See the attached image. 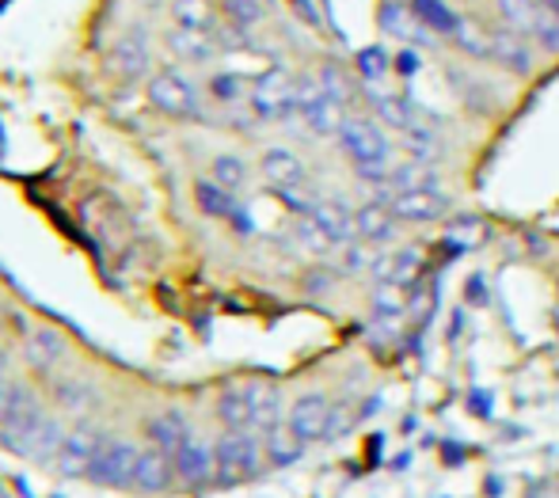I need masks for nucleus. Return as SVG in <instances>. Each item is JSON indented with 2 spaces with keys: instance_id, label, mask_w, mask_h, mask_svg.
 I'll return each instance as SVG.
<instances>
[{
  "instance_id": "nucleus-1",
  "label": "nucleus",
  "mask_w": 559,
  "mask_h": 498,
  "mask_svg": "<svg viewBox=\"0 0 559 498\" xmlns=\"http://www.w3.org/2000/svg\"><path fill=\"white\" fill-rule=\"evenodd\" d=\"M214 453H217V484L222 487L248 484V479H255L266 469L263 434L255 430H225L214 441Z\"/></svg>"
},
{
  "instance_id": "nucleus-2",
  "label": "nucleus",
  "mask_w": 559,
  "mask_h": 498,
  "mask_svg": "<svg viewBox=\"0 0 559 498\" xmlns=\"http://www.w3.org/2000/svg\"><path fill=\"white\" fill-rule=\"evenodd\" d=\"M335 141H338V149H343L346 161L354 164V171L384 168V164H392V141L377 118L346 115V122H343V130H338Z\"/></svg>"
},
{
  "instance_id": "nucleus-3",
  "label": "nucleus",
  "mask_w": 559,
  "mask_h": 498,
  "mask_svg": "<svg viewBox=\"0 0 559 498\" xmlns=\"http://www.w3.org/2000/svg\"><path fill=\"white\" fill-rule=\"evenodd\" d=\"M107 438H111V434H107L104 426L92 423V418H81L76 426H69L53 469H58L66 479H88V469L96 464V456H99V449L107 446Z\"/></svg>"
},
{
  "instance_id": "nucleus-4",
  "label": "nucleus",
  "mask_w": 559,
  "mask_h": 498,
  "mask_svg": "<svg viewBox=\"0 0 559 498\" xmlns=\"http://www.w3.org/2000/svg\"><path fill=\"white\" fill-rule=\"evenodd\" d=\"M294 84L297 76L286 73V69H266V73L255 76V84L248 88V107L259 122H282V118L297 115L294 103Z\"/></svg>"
},
{
  "instance_id": "nucleus-5",
  "label": "nucleus",
  "mask_w": 559,
  "mask_h": 498,
  "mask_svg": "<svg viewBox=\"0 0 559 498\" xmlns=\"http://www.w3.org/2000/svg\"><path fill=\"white\" fill-rule=\"evenodd\" d=\"M138 456H141V446H133V441H126V438H107L96 464L88 469V484L107 487V491H133Z\"/></svg>"
},
{
  "instance_id": "nucleus-6",
  "label": "nucleus",
  "mask_w": 559,
  "mask_h": 498,
  "mask_svg": "<svg viewBox=\"0 0 559 498\" xmlns=\"http://www.w3.org/2000/svg\"><path fill=\"white\" fill-rule=\"evenodd\" d=\"M148 103L168 118H199V88L176 69H160L148 76Z\"/></svg>"
},
{
  "instance_id": "nucleus-7",
  "label": "nucleus",
  "mask_w": 559,
  "mask_h": 498,
  "mask_svg": "<svg viewBox=\"0 0 559 498\" xmlns=\"http://www.w3.org/2000/svg\"><path fill=\"white\" fill-rule=\"evenodd\" d=\"M332 415L335 403L324 392H301L286 411V426L305 441V446H317V441L332 438Z\"/></svg>"
},
{
  "instance_id": "nucleus-8",
  "label": "nucleus",
  "mask_w": 559,
  "mask_h": 498,
  "mask_svg": "<svg viewBox=\"0 0 559 498\" xmlns=\"http://www.w3.org/2000/svg\"><path fill=\"white\" fill-rule=\"evenodd\" d=\"M491 35V66H499L502 73L510 76H533L537 73V46L530 43L525 35L510 27H487Z\"/></svg>"
},
{
  "instance_id": "nucleus-9",
  "label": "nucleus",
  "mask_w": 559,
  "mask_h": 498,
  "mask_svg": "<svg viewBox=\"0 0 559 498\" xmlns=\"http://www.w3.org/2000/svg\"><path fill=\"white\" fill-rule=\"evenodd\" d=\"M176 464V479L187 487H210L217 484V453H214V441H202V438H187L183 446L176 449L171 456Z\"/></svg>"
},
{
  "instance_id": "nucleus-10",
  "label": "nucleus",
  "mask_w": 559,
  "mask_h": 498,
  "mask_svg": "<svg viewBox=\"0 0 559 498\" xmlns=\"http://www.w3.org/2000/svg\"><path fill=\"white\" fill-rule=\"evenodd\" d=\"M66 434H69V426L61 423L53 411H46V415L38 418L12 449H8V453L27 456V461H35V464H53L58 461V449H61V441H66Z\"/></svg>"
},
{
  "instance_id": "nucleus-11",
  "label": "nucleus",
  "mask_w": 559,
  "mask_h": 498,
  "mask_svg": "<svg viewBox=\"0 0 559 498\" xmlns=\"http://www.w3.org/2000/svg\"><path fill=\"white\" fill-rule=\"evenodd\" d=\"M381 202L392 205L404 225H430V221H442L453 210V199L445 191H400V194H384Z\"/></svg>"
},
{
  "instance_id": "nucleus-12",
  "label": "nucleus",
  "mask_w": 559,
  "mask_h": 498,
  "mask_svg": "<svg viewBox=\"0 0 559 498\" xmlns=\"http://www.w3.org/2000/svg\"><path fill=\"white\" fill-rule=\"evenodd\" d=\"M354 221H358V240L369 244V248H389V244H396L400 225H404V221L392 213V205L381 199H369L366 205H358Z\"/></svg>"
},
{
  "instance_id": "nucleus-13",
  "label": "nucleus",
  "mask_w": 559,
  "mask_h": 498,
  "mask_svg": "<svg viewBox=\"0 0 559 498\" xmlns=\"http://www.w3.org/2000/svg\"><path fill=\"white\" fill-rule=\"evenodd\" d=\"M259 171L274 191H289V187H309V164L286 145H274L259 156Z\"/></svg>"
},
{
  "instance_id": "nucleus-14",
  "label": "nucleus",
  "mask_w": 559,
  "mask_h": 498,
  "mask_svg": "<svg viewBox=\"0 0 559 498\" xmlns=\"http://www.w3.org/2000/svg\"><path fill=\"white\" fill-rule=\"evenodd\" d=\"M423 271V251L419 248H389V251H377L373 259V282H392V286H404L412 289V282L419 278Z\"/></svg>"
},
{
  "instance_id": "nucleus-15",
  "label": "nucleus",
  "mask_w": 559,
  "mask_h": 498,
  "mask_svg": "<svg viewBox=\"0 0 559 498\" xmlns=\"http://www.w3.org/2000/svg\"><path fill=\"white\" fill-rule=\"evenodd\" d=\"M309 221L335 244V248H346V244L358 240V221H354V210L343 199H320Z\"/></svg>"
},
{
  "instance_id": "nucleus-16",
  "label": "nucleus",
  "mask_w": 559,
  "mask_h": 498,
  "mask_svg": "<svg viewBox=\"0 0 559 498\" xmlns=\"http://www.w3.org/2000/svg\"><path fill=\"white\" fill-rule=\"evenodd\" d=\"M66 354H69L66 335L53 328H35L23 339V358H27V366L35 369V374H53V369L66 361Z\"/></svg>"
},
{
  "instance_id": "nucleus-17",
  "label": "nucleus",
  "mask_w": 559,
  "mask_h": 498,
  "mask_svg": "<svg viewBox=\"0 0 559 498\" xmlns=\"http://www.w3.org/2000/svg\"><path fill=\"white\" fill-rule=\"evenodd\" d=\"M176 484V464H171L168 453L145 446L138 456V472H133V491L141 495H164L168 487Z\"/></svg>"
},
{
  "instance_id": "nucleus-18",
  "label": "nucleus",
  "mask_w": 559,
  "mask_h": 498,
  "mask_svg": "<svg viewBox=\"0 0 559 498\" xmlns=\"http://www.w3.org/2000/svg\"><path fill=\"white\" fill-rule=\"evenodd\" d=\"M381 31H384V35H392V38H400L404 46L435 43V35H430V31L415 20V12H412V4H407V0H384V4H381Z\"/></svg>"
},
{
  "instance_id": "nucleus-19",
  "label": "nucleus",
  "mask_w": 559,
  "mask_h": 498,
  "mask_svg": "<svg viewBox=\"0 0 559 498\" xmlns=\"http://www.w3.org/2000/svg\"><path fill=\"white\" fill-rule=\"evenodd\" d=\"M107 66H111V73L122 76V81H141V76H148V69H153V54H148L145 38L122 35L111 46V58H107Z\"/></svg>"
},
{
  "instance_id": "nucleus-20",
  "label": "nucleus",
  "mask_w": 559,
  "mask_h": 498,
  "mask_svg": "<svg viewBox=\"0 0 559 498\" xmlns=\"http://www.w3.org/2000/svg\"><path fill=\"white\" fill-rule=\"evenodd\" d=\"M191 423H187L183 411H156L153 418L145 423V438L153 449H160V453L176 456V449L183 446L187 438H191Z\"/></svg>"
},
{
  "instance_id": "nucleus-21",
  "label": "nucleus",
  "mask_w": 559,
  "mask_h": 498,
  "mask_svg": "<svg viewBox=\"0 0 559 498\" xmlns=\"http://www.w3.org/2000/svg\"><path fill=\"white\" fill-rule=\"evenodd\" d=\"M366 99H369V107H373V118H377L381 126H389V130L407 133L412 126H419L415 110L407 107V99H404V96H396V92H384V88H377V84H369V88H366Z\"/></svg>"
},
{
  "instance_id": "nucleus-22",
  "label": "nucleus",
  "mask_w": 559,
  "mask_h": 498,
  "mask_svg": "<svg viewBox=\"0 0 559 498\" xmlns=\"http://www.w3.org/2000/svg\"><path fill=\"white\" fill-rule=\"evenodd\" d=\"M407 4H412L415 20H419L435 38H453L456 31L464 27V15L456 12L449 0H407Z\"/></svg>"
},
{
  "instance_id": "nucleus-23",
  "label": "nucleus",
  "mask_w": 559,
  "mask_h": 498,
  "mask_svg": "<svg viewBox=\"0 0 559 498\" xmlns=\"http://www.w3.org/2000/svg\"><path fill=\"white\" fill-rule=\"evenodd\" d=\"M305 449L309 446H305L286 423L271 426V430L263 434V453H266V464H271V469H289V464H297L305 456Z\"/></svg>"
},
{
  "instance_id": "nucleus-24",
  "label": "nucleus",
  "mask_w": 559,
  "mask_h": 498,
  "mask_svg": "<svg viewBox=\"0 0 559 498\" xmlns=\"http://www.w3.org/2000/svg\"><path fill=\"white\" fill-rule=\"evenodd\" d=\"M171 20L176 27L199 31V35H214L222 27V12L214 0H171Z\"/></svg>"
},
{
  "instance_id": "nucleus-25",
  "label": "nucleus",
  "mask_w": 559,
  "mask_h": 498,
  "mask_svg": "<svg viewBox=\"0 0 559 498\" xmlns=\"http://www.w3.org/2000/svg\"><path fill=\"white\" fill-rule=\"evenodd\" d=\"M217 423L225 430H255V418H251V400H248V384H228L217 396Z\"/></svg>"
},
{
  "instance_id": "nucleus-26",
  "label": "nucleus",
  "mask_w": 559,
  "mask_h": 498,
  "mask_svg": "<svg viewBox=\"0 0 559 498\" xmlns=\"http://www.w3.org/2000/svg\"><path fill=\"white\" fill-rule=\"evenodd\" d=\"M248 400H251V418H255V434H266L271 426L286 423V418H282V396L274 384L248 381Z\"/></svg>"
},
{
  "instance_id": "nucleus-27",
  "label": "nucleus",
  "mask_w": 559,
  "mask_h": 498,
  "mask_svg": "<svg viewBox=\"0 0 559 498\" xmlns=\"http://www.w3.org/2000/svg\"><path fill=\"white\" fill-rule=\"evenodd\" d=\"M168 46L176 50V58L191 61V66H206V61H214V54H217L214 35H199V31H187V27H171Z\"/></svg>"
},
{
  "instance_id": "nucleus-28",
  "label": "nucleus",
  "mask_w": 559,
  "mask_h": 498,
  "mask_svg": "<svg viewBox=\"0 0 559 498\" xmlns=\"http://www.w3.org/2000/svg\"><path fill=\"white\" fill-rule=\"evenodd\" d=\"M407 305H412L407 289L404 286H392V282H377L373 297H369V308H373L377 323H396V320H404Z\"/></svg>"
},
{
  "instance_id": "nucleus-29",
  "label": "nucleus",
  "mask_w": 559,
  "mask_h": 498,
  "mask_svg": "<svg viewBox=\"0 0 559 498\" xmlns=\"http://www.w3.org/2000/svg\"><path fill=\"white\" fill-rule=\"evenodd\" d=\"M194 199H199V210L206 213V217L233 221L236 213H240V205H236V194L225 191V187H217L214 179H199V187H194Z\"/></svg>"
},
{
  "instance_id": "nucleus-30",
  "label": "nucleus",
  "mask_w": 559,
  "mask_h": 498,
  "mask_svg": "<svg viewBox=\"0 0 559 498\" xmlns=\"http://www.w3.org/2000/svg\"><path fill=\"white\" fill-rule=\"evenodd\" d=\"M491 8L502 20V27L518 31V35H525V38H530L533 23H537V15H540L537 0H491Z\"/></svg>"
},
{
  "instance_id": "nucleus-31",
  "label": "nucleus",
  "mask_w": 559,
  "mask_h": 498,
  "mask_svg": "<svg viewBox=\"0 0 559 498\" xmlns=\"http://www.w3.org/2000/svg\"><path fill=\"white\" fill-rule=\"evenodd\" d=\"M404 138V149L412 153V161H423V164H442V156H445V145H442V138H438L430 126H412L407 133H400Z\"/></svg>"
},
{
  "instance_id": "nucleus-32",
  "label": "nucleus",
  "mask_w": 559,
  "mask_h": 498,
  "mask_svg": "<svg viewBox=\"0 0 559 498\" xmlns=\"http://www.w3.org/2000/svg\"><path fill=\"white\" fill-rule=\"evenodd\" d=\"M346 115H350L346 107H338V103L324 99V103H317V107H312L309 115H301V122L309 126V130L317 133V138H338V130H343Z\"/></svg>"
},
{
  "instance_id": "nucleus-33",
  "label": "nucleus",
  "mask_w": 559,
  "mask_h": 498,
  "mask_svg": "<svg viewBox=\"0 0 559 498\" xmlns=\"http://www.w3.org/2000/svg\"><path fill=\"white\" fill-rule=\"evenodd\" d=\"M210 179H214L217 187H225V191H243L248 187V179H251V168L240 161V156H233V153H222V156H214V164H210Z\"/></svg>"
},
{
  "instance_id": "nucleus-34",
  "label": "nucleus",
  "mask_w": 559,
  "mask_h": 498,
  "mask_svg": "<svg viewBox=\"0 0 559 498\" xmlns=\"http://www.w3.org/2000/svg\"><path fill=\"white\" fill-rule=\"evenodd\" d=\"M453 46L461 50V58L491 61V35H487V27H479L476 20H464V27L453 35Z\"/></svg>"
},
{
  "instance_id": "nucleus-35",
  "label": "nucleus",
  "mask_w": 559,
  "mask_h": 498,
  "mask_svg": "<svg viewBox=\"0 0 559 498\" xmlns=\"http://www.w3.org/2000/svg\"><path fill=\"white\" fill-rule=\"evenodd\" d=\"M53 400H58L66 411H76V415H84V411L96 403V392H92V384L73 381V377H61V381H53Z\"/></svg>"
},
{
  "instance_id": "nucleus-36",
  "label": "nucleus",
  "mask_w": 559,
  "mask_h": 498,
  "mask_svg": "<svg viewBox=\"0 0 559 498\" xmlns=\"http://www.w3.org/2000/svg\"><path fill=\"white\" fill-rule=\"evenodd\" d=\"M317 81H320V88H324V96L332 103H338V107H350V103H354V84L338 66H320Z\"/></svg>"
},
{
  "instance_id": "nucleus-37",
  "label": "nucleus",
  "mask_w": 559,
  "mask_h": 498,
  "mask_svg": "<svg viewBox=\"0 0 559 498\" xmlns=\"http://www.w3.org/2000/svg\"><path fill=\"white\" fill-rule=\"evenodd\" d=\"M338 251H343V263H338V274H343V278H358V274L373 271L377 248H369V244L354 240V244H346V248H338Z\"/></svg>"
},
{
  "instance_id": "nucleus-38",
  "label": "nucleus",
  "mask_w": 559,
  "mask_h": 498,
  "mask_svg": "<svg viewBox=\"0 0 559 498\" xmlns=\"http://www.w3.org/2000/svg\"><path fill=\"white\" fill-rule=\"evenodd\" d=\"M358 73H361V81L381 84L384 76L392 73V58H389V50H384V46H366V50L358 54Z\"/></svg>"
},
{
  "instance_id": "nucleus-39",
  "label": "nucleus",
  "mask_w": 559,
  "mask_h": 498,
  "mask_svg": "<svg viewBox=\"0 0 559 498\" xmlns=\"http://www.w3.org/2000/svg\"><path fill=\"white\" fill-rule=\"evenodd\" d=\"M530 43L537 46L540 54H559V20L556 15H548L545 8H540V15H537V23H533V31H530Z\"/></svg>"
},
{
  "instance_id": "nucleus-40",
  "label": "nucleus",
  "mask_w": 559,
  "mask_h": 498,
  "mask_svg": "<svg viewBox=\"0 0 559 498\" xmlns=\"http://www.w3.org/2000/svg\"><path fill=\"white\" fill-rule=\"evenodd\" d=\"M222 12L228 15V23H236L243 31L263 23V4L259 0H222Z\"/></svg>"
},
{
  "instance_id": "nucleus-41",
  "label": "nucleus",
  "mask_w": 559,
  "mask_h": 498,
  "mask_svg": "<svg viewBox=\"0 0 559 498\" xmlns=\"http://www.w3.org/2000/svg\"><path fill=\"white\" fill-rule=\"evenodd\" d=\"M210 92L222 103H236L243 96V84H240V76H233V73H217L214 81H210Z\"/></svg>"
},
{
  "instance_id": "nucleus-42",
  "label": "nucleus",
  "mask_w": 559,
  "mask_h": 498,
  "mask_svg": "<svg viewBox=\"0 0 559 498\" xmlns=\"http://www.w3.org/2000/svg\"><path fill=\"white\" fill-rule=\"evenodd\" d=\"M20 392H23V381H15V377H0V423L12 415Z\"/></svg>"
},
{
  "instance_id": "nucleus-43",
  "label": "nucleus",
  "mask_w": 559,
  "mask_h": 498,
  "mask_svg": "<svg viewBox=\"0 0 559 498\" xmlns=\"http://www.w3.org/2000/svg\"><path fill=\"white\" fill-rule=\"evenodd\" d=\"M525 498H559V484H533Z\"/></svg>"
},
{
  "instance_id": "nucleus-44",
  "label": "nucleus",
  "mask_w": 559,
  "mask_h": 498,
  "mask_svg": "<svg viewBox=\"0 0 559 498\" xmlns=\"http://www.w3.org/2000/svg\"><path fill=\"white\" fill-rule=\"evenodd\" d=\"M396 69H400V73H415V69H419V58L412 54V46H407V50L396 58Z\"/></svg>"
},
{
  "instance_id": "nucleus-45",
  "label": "nucleus",
  "mask_w": 559,
  "mask_h": 498,
  "mask_svg": "<svg viewBox=\"0 0 559 498\" xmlns=\"http://www.w3.org/2000/svg\"><path fill=\"white\" fill-rule=\"evenodd\" d=\"M294 8H301L305 23H312V27H317V23H320V15H317V4H312V0H294Z\"/></svg>"
},
{
  "instance_id": "nucleus-46",
  "label": "nucleus",
  "mask_w": 559,
  "mask_h": 498,
  "mask_svg": "<svg viewBox=\"0 0 559 498\" xmlns=\"http://www.w3.org/2000/svg\"><path fill=\"white\" fill-rule=\"evenodd\" d=\"M537 4L545 8L548 15H556V20H559V0H537Z\"/></svg>"
},
{
  "instance_id": "nucleus-47",
  "label": "nucleus",
  "mask_w": 559,
  "mask_h": 498,
  "mask_svg": "<svg viewBox=\"0 0 559 498\" xmlns=\"http://www.w3.org/2000/svg\"><path fill=\"white\" fill-rule=\"evenodd\" d=\"M0 377H8V351H0Z\"/></svg>"
},
{
  "instance_id": "nucleus-48",
  "label": "nucleus",
  "mask_w": 559,
  "mask_h": 498,
  "mask_svg": "<svg viewBox=\"0 0 559 498\" xmlns=\"http://www.w3.org/2000/svg\"><path fill=\"white\" fill-rule=\"evenodd\" d=\"M556 286H559V278H556Z\"/></svg>"
}]
</instances>
